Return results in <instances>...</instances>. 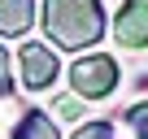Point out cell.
<instances>
[{
  "label": "cell",
  "instance_id": "6da1fadb",
  "mask_svg": "<svg viewBox=\"0 0 148 139\" xmlns=\"http://www.w3.org/2000/svg\"><path fill=\"white\" fill-rule=\"evenodd\" d=\"M44 35L57 48H92L105 35V9L100 0H44Z\"/></svg>",
  "mask_w": 148,
  "mask_h": 139
},
{
  "label": "cell",
  "instance_id": "7a4b0ae2",
  "mask_svg": "<svg viewBox=\"0 0 148 139\" xmlns=\"http://www.w3.org/2000/svg\"><path fill=\"white\" fill-rule=\"evenodd\" d=\"M70 87H74V96H83V100H105L118 87V61L105 57V52L79 57L70 65Z\"/></svg>",
  "mask_w": 148,
  "mask_h": 139
},
{
  "label": "cell",
  "instance_id": "3957f363",
  "mask_svg": "<svg viewBox=\"0 0 148 139\" xmlns=\"http://www.w3.org/2000/svg\"><path fill=\"white\" fill-rule=\"evenodd\" d=\"M18 65H22V83L31 87V91H44V87H52V78H57V57H52V48H44V44H22V52H18Z\"/></svg>",
  "mask_w": 148,
  "mask_h": 139
},
{
  "label": "cell",
  "instance_id": "277c9868",
  "mask_svg": "<svg viewBox=\"0 0 148 139\" xmlns=\"http://www.w3.org/2000/svg\"><path fill=\"white\" fill-rule=\"evenodd\" d=\"M113 39L122 48H148V0H126L113 18Z\"/></svg>",
  "mask_w": 148,
  "mask_h": 139
},
{
  "label": "cell",
  "instance_id": "5b68a950",
  "mask_svg": "<svg viewBox=\"0 0 148 139\" xmlns=\"http://www.w3.org/2000/svg\"><path fill=\"white\" fill-rule=\"evenodd\" d=\"M35 22V0H0V35H26Z\"/></svg>",
  "mask_w": 148,
  "mask_h": 139
},
{
  "label": "cell",
  "instance_id": "8992f818",
  "mask_svg": "<svg viewBox=\"0 0 148 139\" xmlns=\"http://www.w3.org/2000/svg\"><path fill=\"white\" fill-rule=\"evenodd\" d=\"M9 139H61V135H57V122H52L44 109H26Z\"/></svg>",
  "mask_w": 148,
  "mask_h": 139
},
{
  "label": "cell",
  "instance_id": "52a82bcc",
  "mask_svg": "<svg viewBox=\"0 0 148 139\" xmlns=\"http://www.w3.org/2000/svg\"><path fill=\"white\" fill-rule=\"evenodd\" d=\"M122 122H126V135L131 139H148V100L144 104H131Z\"/></svg>",
  "mask_w": 148,
  "mask_h": 139
},
{
  "label": "cell",
  "instance_id": "ba28073f",
  "mask_svg": "<svg viewBox=\"0 0 148 139\" xmlns=\"http://www.w3.org/2000/svg\"><path fill=\"white\" fill-rule=\"evenodd\" d=\"M74 139H113V126L109 122H87V126L74 130Z\"/></svg>",
  "mask_w": 148,
  "mask_h": 139
},
{
  "label": "cell",
  "instance_id": "9c48e42d",
  "mask_svg": "<svg viewBox=\"0 0 148 139\" xmlns=\"http://www.w3.org/2000/svg\"><path fill=\"white\" fill-rule=\"evenodd\" d=\"M13 91V74H9V52L0 48V96H9Z\"/></svg>",
  "mask_w": 148,
  "mask_h": 139
},
{
  "label": "cell",
  "instance_id": "30bf717a",
  "mask_svg": "<svg viewBox=\"0 0 148 139\" xmlns=\"http://www.w3.org/2000/svg\"><path fill=\"white\" fill-rule=\"evenodd\" d=\"M57 113H61V117H79V113H83L79 96H65V100H57Z\"/></svg>",
  "mask_w": 148,
  "mask_h": 139
}]
</instances>
